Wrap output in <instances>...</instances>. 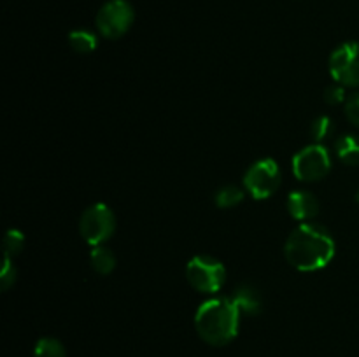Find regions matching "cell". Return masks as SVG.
Wrapping results in <instances>:
<instances>
[{"label": "cell", "instance_id": "cell-1", "mask_svg": "<svg viewBox=\"0 0 359 357\" xmlns=\"http://www.w3.org/2000/svg\"><path fill=\"white\" fill-rule=\"evenodd\" d=\"M284 255L300 272H318L326 268L335 255V240L321 224L302 223L287 237Z\"/></svg>", "mask_w": 359, "mask_h": 357}, {"label": "cell", "instance_id": "cell-2", "mask_svg": "<svg viewBox=\"0 0 359 357\" xmlns=\"http://www.w3.org/2000/svg\"><path fill=\"white\" fill-rule=\"evenodd\" d=\"M241 310L231 296L203 301L195 314V328L200 338L212 346L233 342L241 329Z\"/></svg>", "mask_w": 359, "mask_h": 357}, {"label": "cell", "instance_id": "cell-3", "mask_svg": "<svg viewBox=\"0 0 359 357\" xmlns=\"http://www.w3.org/2000/svg\"><path fill=\"white\" fill-rule=\"evenodd\" d=\"M186 279L189 286L198 293L216 294L226 282V268L219 259L200 254L189 259L186 266Z\"/></svg>", "mask_w": 359, "mask_h": 357}, {"label": "cell", "instance_id": "cell-4", "mask_svg": "<svg viewBox=\"0 0 359 357\" xmlns=\"http://www.w3.org/2000/svg\"><path fill=\"white\" fill-rule=\"evenodd\" d=\"M280 182H283V174L277 161L272 158H263L249 167L242 184L245 192H249L255 200H266L277 192Z\"/></svg>", "mask_w": 359, "mask_h": 357}, {"label": "cell", "instance_id": "cell-5", "mask_svg": "<svg viewBox=\"0 0 359 357\" xmlns=\"http://www.w3.org/2000/svg\"><path fill=\"white\" fill-rule=\"evenodd\" d=\"M116 231V216L105 203L88 206L79 220V233L90 245H104Z\"/></svg>", "mask_w": 359, "mask_h": 357}, {"label": "cell", "instance_id": "cell-6", "mask_svg": "<svg viewBox=\"0 0 359 357\" xmlns=\"http://www.w3.org/2000/svg\"><path fill=\"white\" fill-rule=\"evenodd\" d=\"M135 10L128 0H109L97 14V28L102 37L109 41L121 38L132 28Z\"/></svg>", "mask_w": 359, "mask_h": 357}, {"label": "cell", "instance_id": "cell-7", "mask_svg": "<svg viewBox=\"0 0 359 357\" xmlns=\"http://www.w3.org/2000/svg\"><path fill=\"white\" fill-rule=\"evenodd\" d=\"M332 170V156L323 144L304 147L293 158V174L302 182H318Z\"/></svg>", "mask_w": 359, "mask_h": 357}, {"label": "cell", "instance_id": "cell-8", "mask_svg": "<svg viewBox=\"0 0 359 357\" xmlns=\"http://www.w3.org/2000/svg\"><path fill=\"white\" fill-rule=\"evenodd\" d=\"M330 74L333 80L346 88L359 86V42L340 44L330 56Z\"/></svg>", "mask_w": 359, "mask_h": 357}, {"label": "cell", "instance_id": "cell-9", "mask_svg": "<svg viewBox=\"0 0 359 357\" xmlns=\"http://www.w3.org/2000/svg\"><path fill=\"white\" fill-rule=\"evenodd\" d=\"M286 209L290 216L297 220L311 223L319 214V200L309 191H293L286 200Z\"/></svg>", "mask_w": 359, "mask_h": 357}, {"label": "cell", "instance_id": "cell-10", "mask_svg": "<svg viewBox=\"0 0 359 357\" xmlns=\"http://www.w3.org/2000/svg\"><path fill=\"white\" fill-rule=\"evenodd\" d=\"M231 300L235 301V304H237L242 315H252L255 317V315L262 314V294L251 284H241V286L235 287L233 294H231Z\"/></svg>", "mask_w": 359, "mask_h": 357}, {"label": "cell", "instance_id": "cell-11", "mask_svg": "<svg viewBox=\"0 0 359 357\" xmlns=\"http://www.w3.org/2000/svg\"><path fill=\"white\" fill-rule=\"evenodd\" d=\"M335 150L339 160L349 167L359 164V136L358 135H344L335 142Z\"/></svg>", "mask_w": 359, "mask_h": 357}, {"label": "cell", "instance_id": "cell-12", "mask_svg": "<svg viewBox=\"0 0 359 357\" xmlns=\"http://www.w3.org/2000/svg\"><path fill=\"white\" fill-rule=\"evenodd\" d=\"M90 262L95 272L100 273V275H109L116 268V255L111 248L104 247V245H97L91 251Z\"/></svg>", "mask_w": 359, "mask_h": 357}, {"label": "cell", "instance_id": "cell-13", "mask_svg": "<svg viewBox=\"0 0 359 357\" xmlns=\"http://www.w3.org/2000/svg\"><path fill=\"white\" fill-rule=\"evenodd\" d=\"M244 196L245 189L233 184H228L217 189L216 195H214V202H216V205L219 206V209H233L238 203L244 202Z\"/></svg>", "mask_w": 359, "mask_h": 357}, {"label": "cell", "instance_id": "cell-14", "mask_svg": "<svg viewBox=\"0 0 359 357\" xmlns=\"http://www.w3.org/2000/svg\"><path fill=\"white\" fill-rule=\"evenodd\" d=\"M69 44L76 52L86 55L97 49L98 37L91 30H74L69 34Z\"/></svg>", "mask_w": 359, "mask_h": 357}, {"label": "cell", "instance_id": "cell-15", "mask_svg": "<svg viewBox=\"0 0 359 357\" xmlns=\"http://www.w3.org/2000/svg\"><path fill=\"white\" fill-rule=\"evenodd\" d=\"M34 357H67V350L60 340L48 336L35 343Z\"/></svg>", "mask_w": 359, "mask_h": 357}, {"label": "cell", "instance_id": "cell-16", "mask_svg": "<svg viewBox=\"0 0 359 357\" xmlns=\"http://www.w3.org/2000/svg\"><path fill=\"white\" fill-rule=\"evenodd\" d=\"M311 133L312 139L316 140V144H323L326 140H330L335 133V122L330 115H319L314 119V122L311 125Z\"/></svg>", "mask_w": 359, "mask_h": 357}, {"label": "cell", "instance_id": "cell-17", "mask_svg": "<svg viewBox=\"0 0 359 357\" xmlns=\"http://www.w3.org/2000/svg\"><path fill=\"white\" fill-rule=\"evenodd\" d=\"M25 245V237L21 231L18 230H9L4 238V255H16L20 254L21 248Z\"/></svg>", "mask_w": 359, "mask_h": 357}, {"label": "cell", "instance_id": "cell-18", "mask_svg": "<svg viewBox=\"0 0 359 357\" xmlns=\"http://www.w3.org/2000/svg\"><path fill=\"white\" fill-rule=\"evenodd\" d=\"M14 282H16V268H14L9 255H4V266L2 273H0V286H2V290L9 289Z\"/></svg>", "mask_w": 359, "mask_h": 357}, {"label": "cell", "instance_id": "cell-19", "mask_svg": "<svg viewBox=\"0 0 359 357\" xmlns=\"http://www.w3.org/2000/svg\"><path fill=\"white\" fill-rule=\"evenodd\" d=\"M346 100V86L339 83L330 84L325 90V102L328 105H339Z\"/></svg>", "mask_w": 359, "mask_h": 357}, {"label": "cell", "instance_id": "cell-20", "mask_svg": "<svg viewBox=\"0 0 359 357\" xmlns=\"http://www.w3.org/2000/svg\"><path fill=\"white\" fill-rule=\"evenodd\" d=\"M346 115L354 126L359 128V93H354L346 100Z\"/></svg>", "mask_w": 359, "mask_h": 357}, {"label": "cell", "instance_id": "cell-21", "mask_svg": "<svg viewBox=\"0 0 359 357\" xmlns=\"http://www.w3.org/2000/svg\"><path fill=\"white\" fill-rule=\"evenodd\" d=\"M356 202H358V205H359V188H358V191H356Z\"/></svg>", "mask_w": 359, "mask_h": 357}]
</instances>
